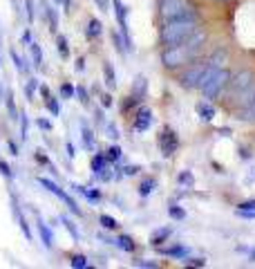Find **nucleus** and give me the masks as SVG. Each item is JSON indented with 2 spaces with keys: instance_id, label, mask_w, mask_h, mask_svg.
Returning a JSON list of instances; mask_svg holds the SVG:
<instances>
[{
  "instance_id": "72a5a7b5",
  "label": "nucleus",
  "mask_w": 255,
  "mask_h": 269,
  "mask_svg": "<svg viewBox=\"0 0 255 269\" xmlns=\"http://www.w3.org/2000/svg\"><path fill=\"white\" fill-rule=\"evenodd\" d=\"M45 103H47V108H49V112H52L54 117H58V115H61V108H58V101L54 99L52 94H49V97L45 99Z\"/></svg>"
},
{
  "instance_id": "a19ab883",
  "label": "nucleus",
  "mask_w": 255,
  "mask_h": 269,
  "mask_svg": "<svg viewBox=\"0 0 255 269\" xmlns=\"http://www.w3.org/2000/svg\"><path fill=\"white\" fill-rule=\"evenodd\" d=\"M76 97H79V101H81V103L83 105H87V103H90V97H87V90L85 88H76Z\"/></svg>"
},
{
  "instance_id": "13d9d810",
  "label": "nucleus",
  "mask_w": 255,
  "mask_h": 269,
  "mask_svg": "<svg viewBox=\"0 0 255 269\" xmlns=\"http://www.w3.org/2000/svg\"><path fill=\"white\" fill-rule=\"evenodd\" d=\"M67 157H74V146L67 141Z\"/></svg>"
},
{
  "instance_id": "6e6d98bb",
  "label": "nucleus",
  "mask_w": 255,
  "mask_h": 269,
  "mask_svg": "<svg viewBox=\"0 0 255 269\" xmlns=\"http://www.w3.org/2000/svg\"><path fill=\"white\" fill-rule=\"evenodd\" d=\"M7 148H9V151H12V155H18V146H16V144H14L12 139L7 141Z\"/></svg>"
},
{
  "instance_id": "aec40b11",
  "label": "nucleus",
  "mask_w": 255,
  "mask_h": 269,
  "mask_svg": "<svg viewBox=\"0 0 255 269\" xmlns=\"http://www.w3.org/2000/svg\"><path fill=\"white\" fill-rule=\"evenodd\" d=\"M5 105H7V110H9V119H14L16 121L20 115H18V108H16V101H14V92L9 90L7 92V97H5Z\"/></svg>"
},
{
  "instance_id": "473e14b6",
  "label": "nucleus",
  "mask_w": 255,
  "mask_h": 269,
  "mask_svg": "<svg viewBox=\"0 0 255 269\" xmlns=\"http://www.w3.org/2000/svg\"><path fill=\"white\" fill-rule=\"evenodd\" d=\"M36 88H38V81H36V79H29V81H27V85H25V97H27V101H32V99H34Z\"/></svg>"
},
{
  "instance_id": "58836bf2",
  "label": "nucleus",
  "mask_w": 255,
  "mask_h": 269,
  "mask_svg": "<svg viewBox=\"0 0 255 269\" xmlns=\"http://www.w3.org/2000/svg\"><path fill=\"white\" fill-rule=\"evenodd\" d=\"M20 139H27V128H29V121H27V115H20Z\"/></svg>"
},
{
  "instance_id": "4c0bfd02",
  "label": "nucleus",
  "mask_w": 255,
  "mask_h": 269,
  "mask_svg": "<svg viewBox=\"0 0 255 269\" xmlns=\"http://www.w3.org/2000/svg\"><path fill=\"white\" fill-rule=\"evenodd\" d=\"M134 267H143V269H157L159 267V263H155V260H132Z\"/></svg>"
},
{
  "instance_id": "79ce46f5",
  "label": "nucleus",
  "mask_w": 255,
  "mask_h": 269,
  "mask_svg": "<svg viewBox=\"0 0 255 269\" xmlns=\"http://www.w3.org/2000/svg\"><path fill=\"white\" fill-rule=\"evenodd\" d=\"M239 211H255V200H244V202H239Z\"/></svg>"
},
{
  "instance_id": "864d4df0",
  "label": "nucleus",
  "mask_w": 255,
  "mask_h": 269,
  "mask_svg": "<svg viewBox=\"0 0 255 269\" xmlns=\"http://www.w3.org/2000/svg\"><path fill=\"white\" fill-rule=\"evenodd\" d=\"M32 43V30H25V34H23V45H29Z\"/></svg>"
},
{
  "instance_id": "423d86ee",
  "label": "nucleus",
  "mask_w": 255,
  "mask_h": 269,
  "mask_svg": "<svg viewBox=\"0 0 255 269\" xmlns=\"http://www.w3.org/2000/svg\"><path fill=\"white\" fill-rule=\"evenodd\" d=\"M228 81H231V70H228V67H217V70L210 74L208 81L199 88L204 92V99H215V97L228 85Z\"/></svg>"
},
{
  "instance_id": "c03bdc74",
  "label": "nucleus",
  "mask_w": 255,
  "mask_h": 269,
  "mask_svg": "<svg viewBox=\"0 0 255 269\" xmlns=\"http://www.w3.org/2000/svg\"><path fill=\"white\" fill-rule=\"evenodd\" d=\"M12 59H14V63H16V67H18V72H25V65H23V59L18 56L16 52H12Z\"/></svg>"
},
{
  "instance_id": "f8f14e48",
  "label": "nucleus",
  "mask_w": 255,
  "mask_h": 269,
  "mask_svg": "<svg viewBox=\"0 0 255 269\" xmlns=\"http://www.w3.org/2000/svg\"><path fill=\"white\" fill-rule=\"evenodd\" d=\"M38 234H41V240H43V245H45V249H52L54 247V234L41 218H38Z\"/></svg>"
},
{
  "instance_id": "0eeeda50",
  "label": "nucleus",
  "mask_w": 255,
  "mask_h": 269,
  "mask_svg": "<svg viewBox=\"0 0 255 269\" xmlns=\"http://www.w3.org/2000/svg\"><path fill=\"white\" fill-rule=\"evenodd\" d=\"M38 184H41V186L45 188V191H49V193H54L58 200H63L65 204H67V209H70L72 213H74V216H83V213H81V206L76 204V200L72 198L70 193H65V191H63V188H61V186H58L56 182H52V180H49V177H38Z\"/></svg>"
},
{
  "instance_id": "5fc2aeb1",
  "label": "nucleus",
  "mask_w": 255,
  "mask_h": 269,
  "mask_svg": "<svg viewBox=\"0 0 255 269\" xmlns=\"http://www.w3.org/2000/svg\"><path fill=\"white\" fill-rule=\"evenodd\" d=\"M74 67H76V72H83V70H85V59H79Z\"/></svg>"
},
{
  "instance_id": "b1692460",
  "label": "nucleus",
  "mask_w": 255,
  "mask_h": 269,
  "mask_svg": "<svg viewBox=\"0 0 255 269\" xmlns=\"http://www.w3.org/2000/svg\"><path fill=\"white\" fill-rule=\"evenodd\" d=\"M99 224L103 229H108V231H116V229H119V222H116L112 216H105V213H103V216H99Z\"/></svg>"
},
{
  "instance_id": "49530a36",
  "label": "nucleus",
  "mask_w": 255,
  "mask_h": 269,
  "mask_svg": "<svg viewBox=\"0 0 255 269\" xmlns=\"http://www.w3.org/2000/svg\"><path fill=\"white\" fill-rule=\"evenodd\" d=\"M38 128H43V130H52V121L49 119H38Z\"/></svg>"
},
{
  "instance_id": "bf43d9fd",
  "label": "nucleus",
  "mask_w": 255,
  "mask_h": 269,
  "mask_svg": "<svg viewBox=\"0 0 255 269\" xmlns=\"http://www.w3.org/2000/svg\"><path fill=\"white\" fill-rule=\"evenodd\" d=\"M217 2H228V0H217Z\"/></svg>"
},
{
  "instance_id": "f257e3e1",
  "label": "nucleus",
  "mask_w": 255,
  "mask_h": 269,
  "mask_svg": "<svg viewBox=\"0 0 255 269\" xmlns=\"http://www.w3.org/2000/svg\"><path fill=\"white\" fill-rule=\"evenodd\" d=\"M204 43H206V34L197 30L191 38H186L179 45L166 47L161 54V63L166 65V67H179V65L192 63V61L199 56V52H202Z\"/></svg>"
},
{
  "instance_id": "bb28decb",
  "label": "nucleus",
  "mask_w": 255,
  "mask_h": 269,
  "mask_svg": "<svg viewBox=\"0 0 255 269\" xmlns=\"http://www.w3.org/2000/svg\"><path fill=\"white\" fill-rule=\"evenodd\" d=\"M61 224H63V227L67 229V231H70V235H72L74 240L81 238V235H79V231H76V227H74V222H72V220H70L67 216H61Z\"/></svg>"
},
{
  "instance_id": "8fccbe9b",
  "label": "nucleus",
  "mask_w": 255,
  "mask_h": 269,
  "mask_svg": "<svg viewBox=\"0 0 255 269\" xmlns=\"http://www.w3.org/2000/svg\"><path fill=\"white\" fill-rule=\"evenodd\" d=\"M0 173H2L5 177H12V168H9L5 162H0Z\"/></svg>"
},
{
  "instance_id": "dca6fc26",
  "label": "nucleus",
  "mask_w": 255,
  "mask_h": 269,
  "mask_svg": "<svg viewBox=\"0 0 255 269\" xmlns=\"http://www.w3.org/2000/svg\"><path fill=\"white\" fill-rule=\"evenodd\" d=\"M101 32H103V25H101L99 18H90V23H87V30H85V36L90 38V41H94V38H99Z\"/></svg>"
},
{
  "instance_id": "a18cd8bd",
  "label": "nucleus",
  "mask_w": 255,
  "mask_h": 269,
  "mask_svg": "<svg viewBox=\"0 0 255 269\" xmlns=\"http://www.w3.org/2000/svg\"><path fill=\"white\" fill-rule=\"evenodd\" d=\"M139 170H141V166H126V168H123V175H137Z\"/></svg>"
},
{
  "instance_id": "cd10ccee",
  "label": "nucleus",
  "mask_w": 255,
  "mask_h": 269,
  "mask_svg": "<svg viewBox=\"0 0 255 269\" xmlns=\"http://www.w3.org/2000/svg\"><path fill=\"white\" fill-rule=\"evenodd\" d=\"M161 253H166L170 258H186L188 256V249L186 247H173V249H163Z\"/></svg>"
},
{
  "instance_id": "f704fd0d",
  "label": "nucleus",
  "mask_w": 255,
  "mask_h": 269,
  "mask_svg": "<svg viewBox=\"0 0 255 269\" xmlns=\"http://www.w3.org/2000/svg\"><path fill=\"white\" fill-rule=\"evenodd\" d=\"M70 265L74 269H83V267H87V258L81 256V253H76V256H72V263Z\"/></svg>"
},
{
  "instance_id": "4468645a",
  "label": "nucleus",
  "mask_w": 255,
  "mask_h": 269,
  "mask_svg": "<svg viewBox=\"0 0 255 269\" xmlns=\"http://www.w3.org/2000/svg\"><path fill=\"white\" fill-rule=\"evenodd\" d=\"M12 211H14V218H16V220H18V224H20V229H23L25 238H27V240H32V231H29V224H27V220H25V218H23V213H20V209H18L16 200H12Z\"/></svg>"
},
{
  "instance_id": "603ef678",
  "label": "nucleus",
  "mask_w": 255,
  "mask_h": 269,
  "mask_svg": "<svg viewBox=\"0 0 255 269\" xmlns=\"http://www.w3.org/2000/svg\"><path fill=\"white\" fill-rule=\"evenodd\" d=\"M101 103H103V108H110V105H112V97H110V94H103V97H101Z\"/></svg>"
},
{
  "instance_id": "c756f323",
  "label": "nucleus",
  "mask_w": 255,
  "mask_h": 269,
  "mask_svg": "<svg viewBox=\"0 0 255 269\" xmlns=\"http://www.w3.org/2000/svg\"><path fill=\"white\" fill-rule=\"evenodd\" d=\"M56 45H58V54H61L63 59H67V56H70V45H67V38H65V36H58Z\"/></svg>"
},
{
  "instance_id": "37998d69",
  "label": "nucleus",
  "mask_w": 255,
  "mask_h": 269,
  "mask_svg": "<svg viewBox=\"0 0 255 269\" xmlns=\"http://www.w3.org/2000/svg\"><path fill=\"white\" fill-rule=\"evenodd\" d=\"M25 7H27V18H29V23H34V0H25Z\"/></svg>"
},
{
  "instance_id": "393cba45",
  "label": "nucleus",
  "mask_w": 255,
  "mask_h": 269,
  "mask_svg": "<svg viewBox=\"0 0 255 269\" xmlns=\"http://www.w3.org/2000/svg\"><path fill=\"white\" fill-rule=\"evenodd\" d=\"M103 74H105V83H108V88H114V85H116V76H114V70H112V63H103Z\"/></svg>"
},
{
  "instance_id": "052dcab7",
  "label": "nucleus",
  "mask_w": 255,
  "mask_h": 269,
  "mask_svg": "<svg viewBox=\"0 0 255 269\" xmlns=\"http://www.w3.org/2000/svg\"><path fill=\"white\" fill-rule=\"evenodd\" d=\"M56 2H63V0H56Z\"/></svg>"
},
{
  "instance_id": "9b49d317",
  "label": "nucleus",
  "mask_w": 255,
  "mask_h": 269,
  "mask_svg": "<svg viewBox=\"0 0 255 269\" xmlns=\"http://www.w3.org/2000/svg\"><path fill=\"white\" fill-rule=\"evenodd\" d=\"M105 166H108V157L105 155H94L92 157V170L94 175L101 177V180H110V173H105Z\"/></svg>"
},
{
  "instance_id": "4be33fe9",
  "label": "nucleus",
  "mask_w": 255,
  "mask_h": 269,
  "mask_svg": "<svg viewBox=\"0 0 255 269\" xmlns=\"http://www.w3.org/2000/svg\"><path fill=\"white\" fill-rule=\"evenodd\" d=\"M29 52H32V59H34V65L38 67V70H41V67H43V52H41V45L32 41V43H29Z\"/></svg>"
},
{
  "instance_id": "c9c22d12",
  "label": "nucleus",
  "mask_w": 255,
  "mask_h": 269,
  "mask_svg": "<svg viewBox=\"0 0 255 269\" xmlns=\"http://www.w3.org/2000/svg\"><path fill=\"white\" fill-rule=\"evenodd\" d=\"M184 265L186 267H206V260L204 258H184Z\"/></svg>"
},
{
  "instance_id": "3c124183",
  "label": "nucleus",
  "mask_w": 255,
  "mask_h": 269,
  "mask_svg": "<svg viewBox=\"0 0 255 269\" xmlns=\"http://www.w3.org/2000/svg\"><path fill=\"white\" fill-rule=\"evenodd\" d=\"M96 5H99L101 12H108V7H110V0H94Z\"/></svg>"
},
{
  "instance_id": "de8ad7c7",
  "label": "nucleus",
  "mask_w": 255,
  "mask_h": 269,
  "mask_svg": "<svg viewBox=\"0 0 255 269\" xmlns=\"http://www.w3.org/2000/svg\"><path fill=\"white\" fill-rule=\"evenodd\" d=\"M108 137H112V139H119V130L114 128V123H108Z\"/></svg>"
},
{
  "instance_id": "7c9ffc66",
  "label": "nucleus",
  "mask_w": 255,
  "mask_h": 269,
  "mask_svg": "<svg viewBox=\"0 0 255 269\" xmlns=\"http://www.w3.org/2000/svg\"><path fill=\"white\" fill-rule=\"evenodd\" d=\"M177 182H179L181 186H192V184H195V175H192L191 170H184V173H179Z\"/></svg>"
},
{
  "instance_id": "5701e85b",
  "label": "nucleus",
  "mask_w": 255,
  "mask_h": 269,
  "mask_svg": "<svg viewBox=\"0 0 255 269\" xmlns=\"http://www.w3.org/2000/svg\"><path fill=\"white\" fill-rule=\"evenodd\" d=\"M45 14H47V20H49V30L56 32L58 30V14L52 5H45Z\"/></svg>"
},
{
  "instance_id": "39448f33",
  "label": "nucleus",
  "mask_w": 255,
  "mask_h": 269,
  "mask_svg": "<svg viewBox=\"0 0 255 269\" xmlns=\"http://www.w3.org/2000/svg\"><path fill=\"white\" fill-rule=\"evenodd\" d=\"M159 14H161L163 20L197 16L195 5H192L191 0H161V5H159Z\"/></svg>"
},
{
  "instance_id": "c85d7f7f",
  "label": "nucleus",
  "mask_w": 255,
  "mask_h": 269,
  "mask_svg": "<svg viewBox=\"0 0 255 269\" xmlns=\"http://www.w3.org/2000/svg\"><path fill=\"white\" fill-rule=\"evenodd\" d=\"M155 186H157L155 180H143V182H141V186H139V193L143 195V198H148V195L155 191Z\"/></svg>"
},
{
  "instance_id": "e433bc0d",
  "label": "nucleus",
  "mask_w": 255,
  "mask_h": 269,
  "mask_svg": "<svg viewBox=\"0 0 255 269\" xmlns=\"http://www.w3.org/2000/svg\"><path fill=\"white\" fill-rule=\"evenodd\" d=\"M74 92H76V88L72 85V83H63V85H61V94H63L65 99H72Z\"/></svg>"
},
{
  "instance_id": "7ed1b4c3",
  "label": "nucleus",
  "mask_w": 255,
  "mask_h": 269,
  "mask_svg": "<svg viewBox=\"0 0 255 269\" xmlns=\"http://www.w3.org/2000/svg\"><path fill=\"white\" fill-rule=\"evenodd\" d=\"M197 30H199L197 16L166 20L161 27V43L166 47H175V45H179V43H184L186 38H191Z\"/></svg>"
},
{
  "instance_id": "4d7b16f0",
  "label": "nucleus",
  "mask_w": 255,
  "mask_h": 269,
  "mask_svg": "<svg viewBox=\"0 0 255 269\" xmlns=\"http://www.w3.org/2000/svg\"><path fill=\"white\" fill-rule=\"evenodd\" d=\"M41 94H43V99H47V97H49V88H47V85H41Z\"/></svg>"
},
{
  "instance_id": "f03ea898",
  "label": "nucleus",
  "mask_w": 255,
  "mask_h": 269,
  "mask_svg": "<svg viewBox=\"0 0 255 269\" xmlns=\"http://www.w3.org/2000/svg\"><path fill=\"white\" fill-rule=\"evenodd\" d=\"M231 101L242 110L255 108V72L244 67L235 76H231Z\"/></svg>"
},
{
  "instance_id": "ea45409f",
  "label": "nucleus",
  "mask_w": 255,
  "mask_h": 269,
  "mask_svg": "<svg viewBox=\"0 0 255 269\" xmlns=\"http://www.w3.org/2000/svg\"><path fill=\"white\" fill-rule=\"evenodd\" d=\"M121 148L119 146H110V151H108V155H105V157H108V162H114V159H121Z\"/></svg>"
},
{
  "instance_id": "ddd939ff",
  "label": "nucleus",
  "mask_w": 255,
  "mask_h": 269,
  "mask_svg": "<svg viewBox=\"0 0 255 269\" xmlns=\"http://www.w3.org/2000/svg\"><path fill=\"white\" fill-rule=\"evenodd\" d=\"M195 110H197V115H199L202 121H213L215 119V108L210 103H206V101H202V103L195 105Z\"/></svg>"
},
{
  "instance_id": "2f4dec72",
  "label": "nucleus",
  "mask_w": 255,
  "mask_h": 269,
  "mask_svg": "<svg viewBox=\"0 0 255 269\" xmlns=\"http://www.w3.org/2000/svg\"><path fill=\"white\" fill-rule=\"evenodd\" d=\"M168 216L175 218V220H184V218H186V211L181 209V206H177V204H170L168 206Z\"/></svg>"
},
{
  "instance_id": "2eb2a0df",
  "label": "nucleus",
  "mask_w": 255,
  "mask_h": 269,
  "mask_svg": "<svg viewBox=\"0 0 255 269\" xmlns=\"http://www.w3.org/2000/svg\"><path fill=\"white\" fill-rule=\"evenodd\" d=\"M170 234H173V229L170 227H161V229H157V231H152V235H150V242L155 247H159V245H163L166 240L170 238Z\"/></svg>"
},
{
  "instance_id": "f3484780",
  "label": "nucleus",
  "mask_w": 255,
  "mask_h": 269,
  "mask_svg": "<svg viewBox=\"0 0 255 269\" xmlns=\"http://www.w3.org/2000/svg\"><path fill=\"white\" fill-rule=\"evenodd\" d=\"M112 245H116L119 249H123V252H128V253H132V252H134V240L130 238V235H126V234L116 235V238L112 240Z\"/></svg>"
},
{
  "instance_id": "412c9836",
  "label": "nucleus",
  "mask_w": 255,
  "mask_h": 269,
  "mask_svg": "<svg viewBox=\"0 0 255 269\" xmlns=\"http://www.w3.org/2000/svg\"><path fill=\"white\" fill-rule=\"evenodd\" d=\"M76 191V193H81V195H85L90 202H99L101 200V191H90V188H85V186H79V184H74L72 186Z\"/></svg>"
},
{
  "instance_id": "09e8293b",
  "label": "nucleus",
  "mask_w": 255,
  "mask_h": 269,
  "mask_svg": "<svg viewBox=\"0 0 255 269\" xmlns=\"http://www.w3.org/2000/svg\"><path fill=\"white\" fill-rule=\"evenodd\" d=\"M36 159H38V162H41V164H45V166H52V164H49V157H47V155H43L41 151L36 152Z\"/></svg>"
},
{
  "instance_id": "9d476101",
  "label": "nucleus",
  "mask_w": 255,
  "mask_h": 269,
  "mask_svg": "<svg viewBox=\"0 0 255 269\" xmlns=\"http://www.w3.org/2000/svg\"><path fill=\"white\" fill-rule=\"evenodd\" d=\"M152 123V110L150 108H139L137 115H134V123H132V130L134 133H145L150 128Z\"/></svg>"
},
{
  "instance_id": "a211bd4d",
  "label": "nucleus",
  "mask_w": 255,
  "mask_h": 269,
  "mask_svg": "<svg viewBox=\"0 0 255 269\" xmlns=\"http://www.w3.org/2000/svg\"><path fill=\"white\" fill-rule=\"evenodd\" d=\"M145 88H148V81H145V76H137V81L132 85V97L137 101H141L145 97Z\"/></svg>"
},
{
  "instance_id": "1a4fd4ad",
  "label": "nucleus",
  "mask_w": 255,
  "mask_h": 269,
  "mask_svg": "<svg viewBox=\"0 0 255 269\" xmlns=\"http://www.w3.org/2000/svg\"><path fill=\"white\" fill-rule=\"evenodd\" d=\"M112 2H114V16L119 20V27H121V36H123V41H126L128 50H130L132 43H130V34H128V7L123 5L121 0H112Z\"/></svg>"
},
{
  "instance_id": "20e7f679",
  "label": "nucleus",
  "mask_w": 255,
  "mask_h": 269,
  "mask_svg": "<svg viewBox=\"0 0 255 269\" xmlns=\"http://www.w3.org/2000/svg\"><path fill=\"white\" fill-rule=\"evenodd\" d=\"M220 65H215L213 61H204V63H197V65H192V67H188V70L181 74V85L184 88H202L204 83L210 79V74H213L215 70H217Z\"/></svg>"
},
{
  "instance_id": "6ab92c4d",
  "label": "nucleus",
  "mask_w": 255,
  "mask_h": 269,
  "mask_svg": "<svg viewBox=\"0 0 255 269\" xmlns=\"http://www.w3.org/2000/svg\"><path fill=\"white\" fill-rule=\"evenodd\" d=\"M81 133H83V146H85L87 151H92L94 148V133L85 121H81Z\"/></svg>"
},
{
  "instance_id": "6e6552de",
  "label": "nucleus",
  "mask_w": 255,
  "mask_h": 269,
  "mask_svg": "<svg viewBox=\"0 0 255 269\" xmlns=\"http://www.w3.org/2000/svg\"><path fill=\"white\" fill-rule=\"evenodd\" d=\"M177 148H179V137H177V133H175L173 128H163L161 133H159V151H161V155L163 157H170V155L177 152Z\"/></svg>"
},
{
  "instance_id": "a878e982",
  "label": "nucleus",
  "mask_w": 255,
  "mask_h": 269,
  "mask_svg": "<svg viewBox=\"0 0 255 269\" xmlns=\"http://www.w3.org/2000/svg\"><path fill=\"white\" fill-rule=\"evenodd\" d=\"M112 41H114V47L116 50H119V52L121 54H126V52H130V50H128V45H126V41H123V36H121V32H112Z\"/></svg>"
}]
</instances>
